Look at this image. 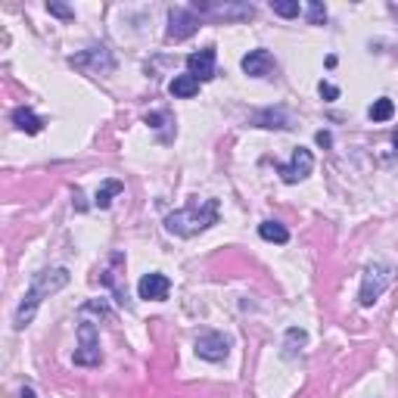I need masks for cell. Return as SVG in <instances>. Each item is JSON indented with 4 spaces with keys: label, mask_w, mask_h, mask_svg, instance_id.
<instances>
[{
    "label": "cell",
    "mask_w": 398,
    "mask_h": 398,
    "mask_svg": "<svg viewBox=\"0 0 398 398\" xmlns=\"http://www.w3.org/2000/svg\"><path fill=\"white\" fill-rule=\"evenodd\" d=\"M305 343H308L305 330H302V327H289L284 333V358H296V354L305 349Z\"/></svg>",
    "instance_id": "9a60e30c"
},
{
    "label": "cell",
    "mask_w": 398,
    "mask_h": 398,
    "mask_svg": "<svg viewBox=\"0 0 398 398\" xmlns=\"http://www.w3.org/2000/svg\"><path fill=\"white\" fill-rule=\"evenodd\" d=\"M271 10L284 19H296L302 13V6H299V0H271Z\"/></svg>",
    "instance_id": "ffe728a7"
},
{
    "label": "cell",
    "mask_w": 398,
    "mask_h": 398,
    "mask_svg": "<svg viewBox=\"0 0 398 398\" xmlns=\"http://www.w3.org/2000/svg\"><path fill=\"white\" fill-rule=\"evenodd\" d=\"M256 125L258 128H289V119L284 110H267L256 115Z\"/></svg>",
    "instance_id": "ac0fdd59"
},
{
    "label": "cell",
    "mask_w": 398,
    "mask_h": 398,
    "mask_svg": "<svg viewBox=\"0 0 398 398\" xmlns=\"http://www.w3.org/2000/svg\"><path fill=\"white\" fill-rule=\"evenodd\" d=\"M258 237L267 240V243H277V246L289 243V230L280 221H262V224H258Z\"/></svg>",
    "instance_id": "2e32d148"
},
{
    "label": "cell",
    "mask_w": 398,
    "mask_h": 398,
    "mask_svg": "<svg viewBox=\"0 0 398 398\" xmlns=\"http://www.w3.org/2000/svg\"><path fill=\"white\" fill-rule=\"evenodd\" d=\"M22 398H34V392L32 389H22Z\"/></svg>",
    "instance_id": "484cf974"
},
{
    "label": "cell",
    "mask_w": 398,
    "mask_h": 398,
    "mask_svg": "<svg viewBox=\"0 0 398 398\" xmlns=\"http://www.w3.org/2000/svg\"><path fill=\"white\" fill-rule=\"evenodd\" d=\"M88 314H97V317H106V321H112V311H110V305H106L103 299L84 302V305H81V317H88Z\"/></svg>",
    "instance_id": "44dd1931"
},
{
    "label": "cell",
    "mask_w": 398,
    "mask_h": 398,
    "mask_svg": "<svg viewBox=\"0 0 398 398\" xmlns=\"http://www.w3.org/2000/svg\"><path fill=\"white\" fill-rule=\"evenodd\" d=\"M193 349H197V354L202 361L218 364V361H224L230 354V339L218 330H206V333H199L197 336V345H193Z\"/></svg>",
    "instance_id": "8992f818"
},
{
    "label": "cell",
    "mask_w": 398,
    "mask_h": 398,
    "mask_svg": "<svg viewBox=\"0 0 398 398\" xmlns=\"http://www.w3.org/2000/svg\"><path fill=\"white\" fill-rule=\"evenodd\" d=\"M78 339H81V345L75 349V364L78 367H97L100 361H103V354H100L97 327H93L91 321H84L81 327H78Z\"/></svg>",
    "instance_id": "5b68a950"
},
{
    "label": "cell",
    "mask_w": 398,
    "mask_h": 398,
    "mask_svg": "<svg viewBox=\"0 0 398 398\" xmlns=\"http://www.w3.org/2000/svg\"><path fill=\"white\" fill-rule=\"evenodd\" d=\"M308 22L311 25H324L327 22V6L321 0H308Z\"/></svg>",
    "instance_id": "7402d4cb"
},
{
    "label": "cell",
    "mask_w": 398,
    "mask_h": 398,
    "mask_svg": "<svg viewBox=\"0 0 398 398\" xmlns=\"http://www.w3.org/2000/svg\"><path fill=\"white\" fill-rule=\"evenodd\" d=\"M317 143H321V147H330V143H333V137H330L327 131H317Z\"/></svg>",
    "instance_id": "d4e9b609"
},
{
    "label": "cell",
    "mask_w": 398,
    "mask_h": 398,
    "mask_svg": "<svg viewBox=\"0 0 398 398\" xmlns=\"http://www.w3.org/2000/svg\"><path fill=\"white\" fill-rule=\"evenodd\" d=\"M168 293H171V280L165 277V274H159V271L143 274L140 284H137V296L147 299V302H165L168 299Z\"/></svg>",
    "instance_id": "9c48e42d"
},
{
    "label": "cell",
    "mask_w": 398,
    "mask_h": 398,
    "mask_svg": "<svg viewBox=\"0 0 398 398\" xmlns=\"http://www.w3.org/2000/svg\"><path fill=\"white\" fill-rule=\"evenodd\" d=\"M199 32V19L193 16L190 10H180V6H171L168 10V32H165V38L180 44V41L193 38V34Z\"/></svg>",
    "instance_id": "52a82bcc"
},
{
    "label": "cell",
    "mask_w": 398,
    "mask_h": 398,
    "mask_svg": "<svg viewBox=\"0 0 398 398\" xmlns=\"http://www.w3.org/2000/svg\"><path fill=\"white\" fill-rule=\"evenodd\" d=\"M47 13H53V16H60V19H75V13H72L66 4H56V0L47 4Z\"/></svg>",
    "instance_id": "603a6c76"
},
{
    "label": "cell",
    "mask_w": 398,
    "mask_h": 398,
    "mask_svg": "<svg viewBox=\"0 0 398 398\" xmlns=\"http://www.w3.org/2000/svg\"><path fill=\"white\" fill-rule=\"evenodd\" d=\"M212 224H218V199H202V202H190V206L178 208L165 218V230L175 237H197L202 230H208Z\"/></svg>",
    "instance_id": "7a4b0ae2"
},
{
    "label": "cell",
    "mask_w": 398,
    "mask_h": 398,
    "mask_svg": "<svg viewBox=\"0 0 398 398\" xmlns=\"http://www.w3.org/2000/svg\"><path fill=\"white\" fill-rule=\"evenodd\" d=\"M121 190H125V184H121V180H106V184L97 190V197H93V206H97V208H110L112 206V197H119Z\"/></svg>",
    "instance_id": "e0dca14e"
},
{
    "label": "cell",
    "mask_w": 398,
    "mask_h": 398,
    "mask_svg": "<svg viewBox=\"0 0 398 398\" xmlns=\"http://www.w3.org/2000/svg\"><path fill=\"white\" fill-rule=\"evenodd\" d=\"M69 62L75 69L88 72V75H112L115 72V56L110 53V47H103V44H93L88 50H81V53L72 56Z\"/></svg>",
    "instance_id": "277c9868"
},
{
    "label": "cell",
    "mask_w": 398,
    "mask_h": 398,
    "mask_svg": "<svg viewBox=\"0 0 398 398\" xmlns=\"http://www.w3.org/2000/svg\"><path fill=\"white\" fill-rule=\"evenodd\" d=\"M395 115V103L389 97H380V100H373V106H371V119L373 121H389Z\"/></svg>",
    "instance_id": "d6986e66"
},
{
    "label": "cell",
    "mask_w": 398,
    "mask_h": 398,
    "mask_svg": "<svg viewBox=\"0 0 398 398\" xmlns=\"http://www.w3.org/2000/svg\"><path fill=\"white\" fill-rule=\"evenodd\" d=\"M280 178H284V184H299V180H305L311 171H314V156H311V150L299 147L293 153V159H289L286 165H280Z\"/></svg>",
    "instance_id": "ba28073f"
},
{
    "label": "cell",
    "mask_w": 398,
    "mask_h": 398,
    "mask_svg": "<svg viewBox=\"0 0 398 398\" xmlns=\"http://www.w3.org/2000/svg\"><path fill=\"white\" fill-rule=\"evenodd\" d=\"M168 91H171V97H178V100H190L199 93V81L193 75H175L168 84Z\"/></svg>",
    "instance_id": "4fadbf2b"
},
{
    "label": "cell",
    "mask_w": 398,
    "mask_h": 398,
    "mask_svg": "<svg viewBox=\"0 0 398 398\" xmlns=\"http://www.w3.org/2000/svg\"><path fill=\"white\" fill-rule=\"evenodd\" d=\"M392 140H395V147H398V128H395V134H392Z\"/></svg>",
    "instance_id": "4316f807"
},
{
    "label": "cell",
    "mask_w": 398,
    "mask_h": 398,
    "mask_svg": "<svg viewBox=\"0 0 398 398\" xmlns=\"http://www.w3.org/2000/svg\"><path fill=\"white\" fill-rule=\"evenodd\" d=\"M69 277H72V274L66 271V267H44V271L34 274L32 286H28V293L22 299V305H19V311H16V327L25 330L28 324L34 321V314H38L41 302L50 299L53 293H60L62 286H69Z\"/></svg>",
    "instance_id": "6da1fadb"
},
{
    "label": "cell",
    "mask_w": 398,
    "mask_h": 398,
    "mask_svg": "<svg viewBox=\"0 0 398 398\" xmlns=\"http://www.w3.org/2000/svg\"><path fill=\"white\" fill-rule=\"evenodd\" d=\"M243 72L246 75H252V78H265V75H271L274 69H277V62H274V56L267 53L265 47H258V50H249V53L243 56Z\"/></svg>",
    "instance_id": "8fae6325"
},
{
    "label": "cell",
    "mask_w": 398,
    "mask_h": 398,
    "mask_svg": "<svg viewBox=\"0 0 398 398\" xmlns=\"http://www.w3.org/2000/svg\"><path fill=\"white\" fill-rule=\"evenodd\" d=\"M317 91H321L324 100H336V97H339V88H333V84H327V81L317 84Z\"/></svg>",
    "instance_id": "cb8c5ba5"
},
{
    "label": "cell",
    "mask_w": 398,
    "mask_h": 398,
    "mask_svg": "<svg viewBox=\"0 0 398 398\" xmlns=\"http://www.w3.org/2000/svg\"><path fill=\"white\" fill-rule=\"evenodd\" d=\"M199 13H208V16L218 19H252L256 16V6L252 4H197Z\"/></svg>",
    "instance_id": "7c38bea8"
},
{
    "label": "cell",
    "mask_w": 398,
    "mask_h": 398,
    "mask_svg": "<svg viewBox=\"0 0 398 398\" xmlns=\"http://www.w3.org/2000/svg\"><path fill=\"white\" fill-rule=\"evenodd\" d=\"M13 125L19 128V131L25 134H41V128H44V121L38 119L32 110H25V106H19V110H13Z\"/></svg>",
    "instance_id": "5bb4252c"
},
{
    "label": "cell",
    "mask_w": 398,
    "mask_h": 398,
    "mask_svg": "<svg viewBox=\"0 0 398 398\" xmlns=\"http://www.w3.org/2000/svg\"><path fill=\"white\" fill-rule=\"evenodd\" d=\"M187 75H193L197 81H212L215 78V47H202L197 53L187 56Z\"/></svg>",
    "instance_id": "30bf717a"
},
{
    "label": "cell",
    "mask_w": 398,
    "mask_h": 398,
    "mask_svg": "<svg viewBox=\"0 0 398 398\" xmlns=\"http://www.w3.org/2000/svg\"><path fill=\"white\" fill-rule=\"evenodd\" d=\"M389 284H392V267L383 265V262L367 265L364 267V277H361V296H358V302L364 308H371L373 302L389 289Z\"/></svg>",
    "instance_id": "3957f363"
}]
</instances>
